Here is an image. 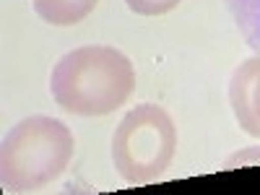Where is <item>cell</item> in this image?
Segmentation results:
<instances>
[{
	"label": "cell",
	"instance_id": "obj_7",
	"mask_svg": "<svg viewBox=\"0 0 260 195\" xmlns=\"http://www.w3.org/2000/svg\"><path fill=\"white\" fill-rule=\"evenodd\" d=\"M180 0H125V6L138 16H161L172 8H177Z\"/></svg>",
	"mask_w": 260,
	"mask_h": 195
},
{
	"label": "cell",
	"instance_id": "obj_3",
	"mask_svg": "<svg viewBox=\"0 0 260 195\" xmlns=\"http://www.w3.org/2000/svg\"><path fill=\"white\" fill-rule=\"evenodd\" d=\"M177 151L175 120L161 104H136L112 136V164L127 185H146L169 169Z\"/></svg>",
	"mask_w": 260,
	"mask_h": 195
},
{
	"label": "cell",
	"instance_id": "obj_1",
	"mask_svg": "<svg viewBox=\"0 0 260 195\" xmlns=\"http://www.w3.org/2000/svg\"><path fill=\"white\" fill-rule=\"evenodd\" d=\"M136 89V68L110 45H86L62 55L50 76V91L60 110L99 117L122 107Z\"/></svg>",
	"mask_w": 260,
	"mask_h": 195
},
{
	"label": "cell",
	"instance_id": "obj_5",
	"mask_svg": "<svg viewBox=\"0 0 260 195\" xmlns=\"http://www.w3.org/2000/svg\"><path fill=\"white\" fill-rule=\"evenodd\" d=\"M99 0H31L37 16L52 26H73L83 21Z\"/></svg>",
	"mask_w": 260,
	"mask_h": 195
},
{
	"label": "cell",
	"instance_id": "obj_6",
	"mask_svg": "<svg viewBox=\"0 0 260 195\" xmlns=\"http://www.w3.org/2000/svg\"><path fill=\"white\" fill-rule=\"evenodd\" d=\"M247 47L260 55V0H224Z\"/></svg>",
	"mask_w": 260,
	"mask_h": 195
},
{
	"label": "cell",
	"instance_id": "obj_4",
	"mask_svg": "<svg viewBox=\"0 0 260 195\" xmlns=\"http://www.w3.org/2000/svg\"><path fill=\"white\" fill-rule=\"evenodd\" d=\"M234 120L247 136L260 138V55L240 62L229 81Z\"/></svg>",
	"mask_w": 260,
	"mask_h": 195
},
{
	"label": "cell",
	"instance_id": "obj_2",
	"mask_svg": "<svg viewBox=\"0 0 260 195\" xmlns=\"http://www.w3.org/2000/svg\"><path fill=\"white\" fill-rule=\"evenodd\" d=\"M76 151L71 127L47 117L31 115L16 122L0 148V182L11 192H29L55 182Z\"/></svg>",
	"mask_w": 260,
	"mask_h": 195
}]
</instances>
